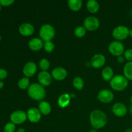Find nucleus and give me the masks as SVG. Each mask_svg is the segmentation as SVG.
Instances as JSON below:
<instances>
[{
  "mask_svg": "<svg viewBox=\"0 0 132 132\" xmlns=\"http://www.w3.org/2000/svg\"><path fill=\"white\" fill-rule=\"evenodd\" d=\"M90 121L94 128L101 129L106 125L108 118L103 111L95 110L90 113Z\"/></svg>",
  "mask_w": 132,
  "mask_h": 132,
  "instance_id": "f257e3e1",
  "label": "nucleus"
},
{
  "mask_svg": "<svg viewBox=\"0 0 132 132\" xmlns=\"http://www.w3.org/2000/svg\"><path fill=\"white\" fill-rule=\"evenodd\" d=\"M28 94L34 100L41 101L46 95V90L40 84L32 83L28 87Z\"/></svg>",
  "mask_w": 132,
  "mask_h": 132,
  "instance_id": "f03ea898",
  "label": "nucleus"
},
{
  "mask_svg": "<svg viewBox=\"0 0 132 132\" xmlns=\"http://www.w3.org/2000/svg\"><path fill=\"white\" fill-rule=\"evenodd\" d=\"M110 86L116 91H122L128 86V80L122 75L114 76L110 81Z\"/></svg>",
  "mask_w": 132,
  "mask_h": 132,
  "instance_id": "7ed1b4c3",
  "label": "nucleus"
},
{
  "mask_svg": "<svg viewBox=\"0 0 132 132\" xmlns=\"http://www.w3.org/2000/svg\"><path fill=\"white\" fill-rule=\"evenodd\" d=\"M55 31L53 26L50 24H45L39 30V36L43 41H50L54 37Z\"/></svg>",
  "mask_w": 132,
  "mask_h": 132,
  "instance_id": "20e7f679",
  "label": "nucleus"
},
{
  "mask_svg": "<svg viewBox=\"0 0 132 132\" xmlns=\"http://www.w3.org/2000/svg\"><path fill=\"white\" fill-rule=\"evenodd\" d=\"M129 32H130V29L124 25H119L113 29L112 35L113 37L117 41H121L128 37Z\"/></svg>",
  "mask_w": 132,
  "mask_h": 132,
  "instance_id": "39448f33",
  "label": "nucleus"
},
{
  "mask_svg": "<svg viewBox=\"0 0 132 132\" xmlns=\"http://www.w3.org/2000/svg\"><path fill=\"white\" fill-rule=\"evenodd\" d=\"M108 50L114 56H121L125 53V46L121 42L118 41H115L111 43L108 46Z\"/></svg>",
  "mask_w": 132,
  "mask_h": 132,
  "instance_id": "423d86ee",
  "label": "nucleus"
},
{
  "mask_svg": "<svg viewBox=\"0 0 132 132\" xmlns=\"http://www.w3.org/2000/svg\"><path fill=\"white\" fill-rule=\"evenodd\" d=\"M84 27L89 31H94L97 29L100 25L98 18L94 16H89L84 21Z\"/></svg>",
  "mask_w": 132,
  "mask_h": 132,
  "instance_id": "0eeeda50",
  "label": "nucleus"
},
{
  "mask_svg": "<svg viewBox=\"0 0 132 132\" xmlns=\"http://www.w3.org/2000/svg\"><path fill=\"white\" fill-rule=\"evenodd\" d=\"M11 122L15 125H20L25 122L27 119V113L23 110H16L10 114Z\"/></svg>",
  "mask_w": 132,
  "mask_h": 132,
  "instance_id": "6e6552de",
  "label": "nucleus"
},
{
  "mask_svg": "<svg viewBox=\"0 0 132 132\" xmlns=\"http://www.w3.org/2000/svg\"><path fill=\"white\" fill-rule=\"evenodd\" d=\"M114 95L112 91L108 89L101 90L97 95V99L103 103H110L113 100Z\"/></svg>",
  "mask_w": 132,
  "mask_h": 132,
  "instance_id": "1a4fd4ad",
  "label": "nucleus"
},
{
  "mask_svg": "<svg viewBox=\"0 0 132 132\" xmlns=\"http://www.w3.org/2000/svg\"><path fill=\"white\" fill-rule=\"evenodd\" d=\"M27 119L33 123H37L41 119V113L39 110L36 108H30L27 111Z\"/></svg>",
  "mask_w": 132,
  "mask_h": 132,
  "instance_id": "9d476101",
  "label": "nucleus"
},
{
  "mask_svg": "<svg viewBox=\"0 0 132 132\" xmlns=\"http://www.w3.org/2000/svg\"><path fill=\"white\" fill-rule=\"evenodd\" d=\"M52 76L47 71H41L38 74V81L43 86H47L51 84L52 78Z\"/></svg>",
  "mask_w": 132,
  "mask_h": 132,
  "instance_id": "9b49d317",
  "label": "nucleus"
},
{
  "mask_svg": "<svg viewBox=\"0 0 132 132\" xmlns=\"http://www.w3.org/2000/svg\"><path fill=\"white\" fill-rule=\"evenodd\" d=\"M67 76V71L63 67H58L54 68L52 72V77L57 81L64 80Z\"/></svg>",
  "mask_w": 132,
  "mask_h": 132,
  "instance_id": "f8f14e48",
  "label": "nucleus"
},
{
  "mask_svg": "<svg viewBox=\"0 0 132 132\" xmlns=\"http://www.w3.org/2000/svg\"><path fill=\"white\" fill-rule=\"evenodd\" d=\"M106 62V58L103 54H97L94 55L91 59V65L95 68H100L104 66Z\"/></svg>",
  "mask_w": 132,
  "mask_h": 132,
  "instance_id": "ddd939ff",
  "label": "nucleus"
},
{
  "mask_svg": "<svg viewBox=\"0 0 132 132\" xmlns=\"http://www.w3.org/2000/svg\"><path fill=\"white\" fill-rule=\"evenodd\" d=\"M37 71V65L32 61L28 62L24 66L23 69V74L27 77H32Z\"/></svg>",
  "mask_w": 132,
  "mask_h": 132,
  "instance_id": "4468645a",
  "label": "nucleus"
},
{
  "mask_svg": "<svg viewBox=\"0 0 132 132\" xmlns=\"http://www.w3.org/2000/svg\"><path fill=\"white\" fill-rule=\"evenodd\" d=\"M127 108L122 103H116L112 107V112L117 117H123L127 113Z\"/></svg>",
  "mask_w": 132,
  "mask_h": 132,
  "instance_id": "2eb2a0df",
  "label": "nucleus"
},
{
  "mask_svg": "<svg viewBox=\"0 0 132 132\" xmlns=\"http://www.w3.org/2000/svg\"><path fill=\"white\" fill-rule=\"evenodd\" d=\"M19 32L22 36H30L33 34L34 32V27L30 23H23L19 27Z\"/></svg>",
  "mask_w": 132,
  "mask_h": 132,
  "instance_id": "dca6fc26",
  "label": "nucleus"
},
{
  "mask_svg": "<svg viewBox=\"0 0 132 132\" xmlns=\"http://www.w3.org/2000/svg\"><path fill=\"white\" fill-rule=\"evenodd\" d=\"M44 46L43 40L39 38H32V39L30 40L28 43V46L33 51H38L40 50Z\"/></svg>",
  "mask_w": 132,
  "mask_h": 132,
  "instance_id": "f3484780",
  "label": "nucleus"
},
{
  "mask_svg": "<svg viewBox=\"0 0 132 132\" xmlns=\"http://www.w3.org/2000/svg\"><path fill=\"white\" fill-rule=\"evenodd\" d=\"M71 101V96L68 94H63L59 96L58 99V105L62 108H66L69 105Z\"/></svg>",
  "mask_w": 132,
  "mask_h": 132,
  "instance_id": "a211bd4d",
  "label": "nucleus"
},
{
  "mask_svg": "<svg viewBox=\"0 0 132 132\" xmlns=\"http://www.w3.org/2000/svg\"><path fill=\"white\" fill-rule=\"evenodd\" d=\"M39 110L41 114L47 116L51 112L52 107L48 102L42 101L39 104Z\"/></svg>",
  "mask_w": 132,
  "mask_h": 132,
  "instance_id": "6ab92c4d",
  "label": "nucleus"
},
{
  "mask_svg": "<svg viewBox=\"0 0 132 132\" xmlns=\"http://www.w3.org/2000/svg\"><path fill=\"white\" fill-rule=\"evenodd\" d=\"M86 8L90 13H96L99 10V4L95 0H89L86 3Z\"/></svg>",
  "mask_w": 132,
  "mask_h": 132,
  "instance_id": "aec40b11",
  "label": "nucleus"
},
{
  "mask_svg": "<svg viewBox=\"0 0 132 132\" xmlns=\"http://www.w3.org/2000/svg\"><path fill=\"white\" fill-rule=\"evenodd\" d=\"M102 77L105 81H109L113 77V70L110 67H106L102 71Z\"/></svg>",
  "mask_w": 132,
  "mask_h": 132,
  "instance_id": "412c9836",
  "label": "nucleus"
},
{
  "mask_svg": "<svg viewBox=\"0 0 132 132\" xmlns=\"http://www.w3.org/2000/svg\"><path fill=\"white\" fill-rule=\"evenodd\" d=\"M68 5L72 11H79L81 9L82 2L81 0H68Z\"/></svg>",
  "mask_w": 132,
  "mask_h": 132,
  "instance_id": "4be33fe9",
  "label": "nucleus"
},
{
  "mask_svg": "<svg viewBox=\"0 0 132 132\" xmlns=\"http://www.w3.org/2000/svg\"><path fill=\"white\" fill-rule=\"evenodd\" d=\"M125 77L128 80L132 81V61H129L125 64L123 69Z\"/></svg>",
  "mask_w": 132,
  "mask_h": 132,
  "instance_id": "5701e85b",
  "label": "nucleus"
},
{
  "mask_svg": "<svg viewBox=\"0 0 132 132\" xmlns=\"http://www.w3.org/2000/svg\"><path fill=\"white\" fill-rule=\"evenodd\" d=\"M18 85L19 88L22 90H25L30 86V80L28 77H23L20 80H19L18 82Z\"/></svg>",
  "mask_w": 132,
  "mask_h": 132,
  "instance_id": "b1692460",
  "label": "nucleus"
},
{
  "mask_svg": "<svg viewBox=\"0 0 132 132\" xmlns=\"http://www.w3.org/2000/svg\"><path fill=\"white\" fill-rule=\"evenodd\" d=\"M73 85L77 90H82L84 87L83 80L80 77H76L73 80Z\"/></svg>",
  "mask_w": 132,
  "mask_h": 132,
  "instance_id": "393cba45",
  "label": "nucleus"
},
{
  "mask_svg": "<svg viewBox=\"0 0 132 132\" xmlns=\"http://www.w3.org/2000/svg\"><path fill=\"white\" fill-rule=\"evenodd\" d=\"M86 32V28L82 26H79L76 28L74 30V34L77 37H82L85 36Z\"/></svg>",
  "mask_w": 132,
  "mask_h": 132,
  "instance_id": "a878e982",
  "label": "nucleus"
},
{
  "mask_svg": "<svg viewBox=\"0 0 132 132\" xmlns=\"http://www.w3.org/2000/svg\"><path fill=\"white\" fill-rule=\"evenodd\" d=\"M50 61L47 59L43 58L39 61V68L42 71L48 70L50 68Z\"/></svg>",
  "mask_w": 132,
  "mask_h": 132,
  "instance_id": "bb28decb",
  "label": "nucleus"
},
{
  "mask_svg": "<svg viewBox=\"0 0 132 132\" xmlns=\"http://www.w3.org/2000/svg\"><path fill=\"white\" fill-rule=\"evenodd\" d=\"M43 47L46 52H52L54 50L55 46H54V44L50 41H46V42L44 43Z\"/></svg>",
  "mask_w": 132,
  "mask_h": 132,
  "instance_id": "cd10ccee",
  "label": "nucleus"
},
{
  "mask_svg": "<svg viewBox=\"0 0 132 132\" xmlns=\"http://www.w3.org/2000/svg\"><path fill=\"white\" fill-rule=\"evenodd\" d=\"M15 130V125L13 122H8L4 127L5 132H14Z\"/></svg>",
  "mask_w": 132,
  "mask_h": 132,
  "instance_id": "c85d7f7f",
  "label": "nucleus"
},
{
  "mask_svg": "<svg viewBox=\"0 0 132 132\" xmlns=\"http://www.w3.org/2000/svg\"><path fill=\"white\" fill-rule=\"evenodd\" d=\"M124 57L126 60L129 61H132V49H128L126 51H125Z\"/></svg>",
  "mask_w": 132,
  "mask_h": 132,
  "instance_id": "c756f323",
  "label": "nucleus"
},
{
  "mask_svg": "<svg viewBox=\"0 0 132 132\" xmlns=\"http://www.w3.org/2000/svg\"><path fill=\"white\" fill-rule=\"evenodd\" d=\"M14 2V0H0V4L3 6H9Z\"/></svg>",
  "mask_w": 132,
  "mask_h": 132,
  "instance_id": "7c9ffc66",
  "label": "nucleus"
},
{
  "mask_svg": "<svg viewBox=\"0 0 132 132\" xmlns=\"http://www.w3.org/2000/svg\"><path fill=\"white\" fill-rule=\"evenodd\" d=\"M7 71L3 68H0V79H4L7 76Z\"/></svg>",
  "mask_w": 132,
  "mask_h": 132,
  "instance_id": "2f4dec72",
  "label": "nucleus"
},
{
  "mask_svg": "<svg viewBox=\"0 0 132 132\" xmlns=\"http://www.w3.org/2000/svg\"><path fill=\"white\" fill-rule=\"evenodd\" d=\"M125 57L122 56V55L117 57V61H118L119 63H124V62H125Z\"/></svg>",
  "mask_w": 132,
  "mask_h": 132,
  "instance_id": "473e14b6",
  "label": "nucleus"
},
{
  "mask_svg": "<svg viewBox=\"0 0 132 132\" xmlns=\"http://www.w3.org/2000/svg\"><path fill=\"white\" fill-rule=\"evenodd\" d=\"M17 132H25V130H24V129L23 128H20L18 129Z\"/></svg>",
  "mask_w": 132,
  "mask_h": 132,
  "instance_id": "72a5a7b5",
  "label": "nucleus"
},
{
  "mask_svg": "<svg viewBox=\"0 0 132 132\" xmlns=\"http://www.w3.org/2000/svg\"><path fill=\"white\" fill-rule=\"evenodd\" d=\"M4 86V83L2 82V81H0V89L2 88Z\"/></svg>",
  "mask_w": 132,
  "mask_h": 132,
  "instance_id": "f704fd0d",
  "label": "nucleus"
},
{
  "mask_svg": "<svg viewBox=\"0 0 132 132\" xmlns=\"http://www.w3.org/2000/svg\"><path fill=\"white\" fill-rule=\"evenodd\" d=\"M125 132H132V129L131 128H128L125 130Z\"/></svg>",
  "mask_w": 132,
  "mask_h": 132,
  "instance_id": "c9c22d12",
  "label": "nucleus"
},
{
  "mask_svg": "<svg viewBox=\"0 0 132 132\" xmlns=\"http://www.w3.org/2000/svg\"><path fill=\"white\" fill-rule=\"evenodd\" d=\"M129 36L132 37V28L131 29H130V32H129Z\"/></svg>",
  "mask_w": 132,
  "mask_h": 132,
  "instance_id": "e433bc0d",
  "label": "nucleus"
},
{
  "mask_svg": "<svg viewBox=\"0 0 132 132\" xmlns=\"http://www.w3.org/2000/svg\"><path fill=\"white\" fill-rule=\"evenodd\" d=\"M129 110H130V113H132V105L131 106H130V109H129Z\"/></svg>",
  "mask_w": 132,
  "mask_h": 132,
  "instance_id": "4c0bfd02",
  "label": "nucleus"
},
{
  "mask_svg": "<svg viewBox=\"0 0 132 132\" xmlns=\"http://www.w3.org/2000/svg\"><path fill=\"white\" fill-rule=\"evenodd\" d=\"M90 132H98V131H97L96 130H90Z\"/></svg>",
  "mask_w": 132,
  "mask_h": 132,
  "instance_id": "58836bf2",
  "label": "nucleus"
},
{
  "mask_svg": "<svg viewBox=\"0 0 132 132\" xmlns=\"http://www.w3.org/2000/svg\"><path fill=\"white\" fill-rule=\"evenodd\" d=\"M130 103H131V105H132V95H131V97H130Z\"/></svg>",
  "mask_w": 132,
  "mask_h": 132,
  "instance_id": "ea45409f",
  "label": "nucleus"
},
{
  "mask_svg": "<svg viewBox=\"0 0 132 132\" xmlns=\"http://www.w3.org/2000/svg\"><path fill=\"white\" fill-rule=\"evenodd\" d=\"M1 4H0V10H1Z\"/></svg>",
  "mask_w": 132,
  "mask_h": 132,
  "instance_id": "a19ab883",
  "label": "nucleus"
},
{
  "mask_svg": "<svg viewBox=\"0 0 132 132\" xmlns=\"http://www.w3.org/2000/svg\"><path fill=\"white\" fill-rule=\"evenodd\" d=\"M1 39V37H0V39Z\"/></svg>",
  "mask_w": 132,
  "mask_h": 132,
  "instance_id": "79ce46f5",
  "label": "nucleus"
},
{
  "mask_svg": "<svg viewBox=\"0 0 132 132\" xmlns=\"http://www.w3.org/2000/svg\"><path fill=\"white\" fill-rule=\"evenodd\" d=\"M131 129H132V128H131Z\"/></svg>",
  "mask_w": 132,
  "mask_h": 132,
  "instance_id": "37998d69",
  "label": "nucleus"
}]
</instances>
